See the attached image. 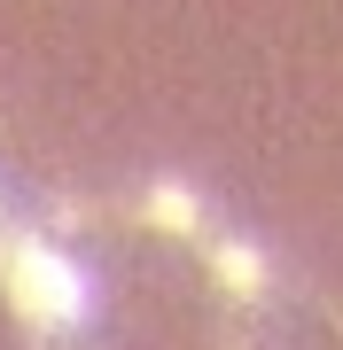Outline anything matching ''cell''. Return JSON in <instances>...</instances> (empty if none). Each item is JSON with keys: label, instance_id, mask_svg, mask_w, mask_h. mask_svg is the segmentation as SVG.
<instances>
[{"label": "cell", "instance_id": "obj_1", "mask_svg": "<svg viewBox=\"0 0 343 350\" xmlns=\"http://www.w3.org/2000/svg\"><path fill=\"white\" fill-rule=\"evenodd\" d=\"M24 288H31L39 312H55V319H78V312H86V288H78V273H71L63 257H47V250L24 257Z\"/></svg>", "mask_w": 343, "mask_h": 350}]
</instances>
